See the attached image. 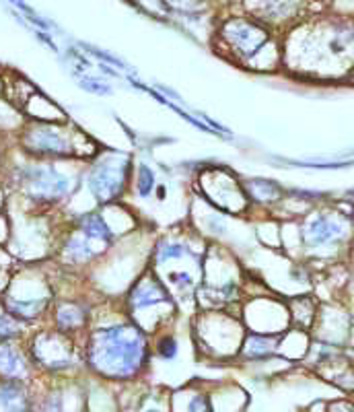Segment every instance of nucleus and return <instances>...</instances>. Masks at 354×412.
<instances>
[{
	"label": "nucleus",
	"instance_id": "f257e3e1",
	"mask_svg": "<svg viewBox=\"0 0 354 412\" xmlns=\"http://www.w3.org/2000/svg\"><path fill=\"white\" fill-rule=\"evenodd\" d=\"M141 355V344L126 336V332H107L99 342V357L109 365L113 361V367H118V361H122L126 371H130L136 365V358Z\"/></svg>",
	"mask_w": 354,
	"mask_h": 412
},
{
	"label": "nucleus",
	"instance_id": "f03ea898",
	"mask_svg": "<svg viewBox=\"0 0 354 412\" xmlns=\"http://www.w3.org/2000/svg\"><path fill=\"white\" fill-rule=\"evenodd\" d=\"M233 41H235V46H237V50H239L241 54L251 56L253 52H258V48H262V46H264L266 36L262 29H256V27H248V25H243V29H241V31H235Z\"/></svg>",
	"mask_w": 354,
	"mask_h": 412
},
{
	"label": "nucleus",
	"instance_id": "7ed1b4c3",
	"mask_svg": "<svg viewBox=\"0 0 354 412\" xmlns=\"http://www.w3.org/2000/svg\"><path fill=\"white\" fill-rule=\"evenodd\" d=\"M307 235H309L311 241L323 243V241H328V239H332V237L336 235V227H334L328 218H318V221H313V225L309 227Z\"/></svg>",
	"mask_w": 354,
	"mask_h": 412
}]
</instances>
